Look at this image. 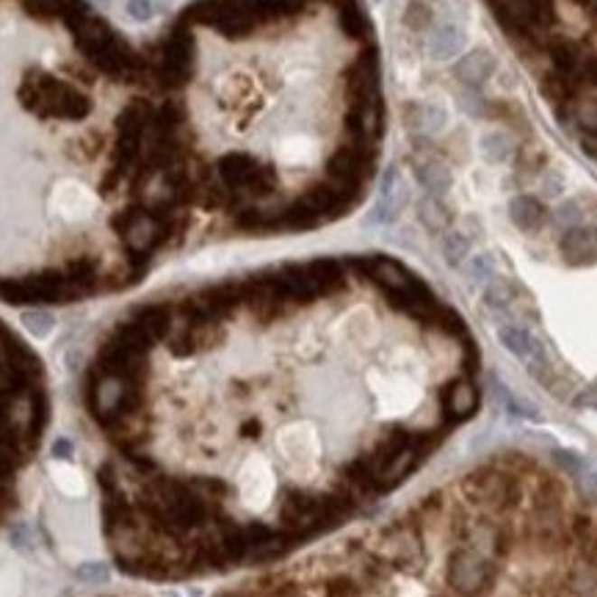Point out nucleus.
I'll use <instances>...</instances> for the list:
<instances>
[{"instance_id":"5","label":"nucleus","mask_w":597,"mask_h":597,"mask_svg":"<svg viewBox=\"0 0 597 597\" xmlns=\"http://www.w3.org/2000/svg\"><path fill=\"white\" fill-rule=\"evenodd\" d=\"M490 570L473 554H456L448 559V586L459 594H479L487 586Z\"/></svg>"},{"instance_id":"13","label":"nucleus","mask_w":597,"mask_h":597,"mask_svg":"<svg viewBox=\"0 0 597 597\" xmlns=\"http://www.w3.org/2000/svg\"><path fill=\"white\" fill-rule=\"evenodd\" d=\"M421 219L432 227V229H443L445 227V208L440 205V200H434V197H426L424 202H421Z\"/></svg>"},{"instance_id":"14","label":"nucleus","mask_w":597,"mask_h":597,"mask_svg":"<svg viewBox=\"0 0 597 597\" xmlns=\"http://www.w3.org/2000/svg\"><path fill=\"white\" fill-rule=\"evenodd\" d=\"M484 147H487V155L492 161H503V158H509V153H512V142L503 133H490L484 139Z\"/></svg>"},{"instance_id":"11","label":"nucleus","mask_w":597,"mask_h":597,"mask_svg":"<svg viewBox=\"0 0 597 597\" xmlns=\"http://www.w3.org/2000/svg\"><path fill=\"white\" fill-rule=\"evenodd\" d=\"M512 221L520 227V229H534L545 221V205L534 197H518L512 200Z\"/></svg>"},{"instance_id":"2","label":"nucleus","mask_w":597,"mask_h":597,"mask_svg":"<svg viewBox=\"0 0 597 597\" xmlns=\"http://www.w3.org/2000/svg\"><path fill=\"white\" fill-rule=\"evenodd\" d=\"M147 59L186 227L296 233L362 197L382 125L362 0H194Z\"/></svg>"},{"instance_id":"17","label":"nucleus","mask_w":597,"mask_h":597,"mask_svg":"<svg viewBox=\"0 0 597 597\" xmlns=\"http://www.w3.org/2000/svg\"><path fill=\"white\" fill-rule=\"evenodd\" d=\"M86 597H130V594H122V592H95V594H86Z\"/></svg>"},{"instance_id":"6","label":"nucleus","mask_w":597,"mask_h":597,"mask_svg":"<svg viewBox=\"0 0 597 597\" xmlns=\"http://www.w3.org/2000/svg\"><path fill=\"white\" fill-rule=\"evenodd\" d=\"M562 257L573 266H586L597 260V227L575 224L562 238Z\"/></svg>"},{"instance_id":"4","label":"nucleus","mask_w":597,"mask_h":597,"mask_svg":"<svg viewBox=\"0 0 597 597\" xmlns=\"http://www.w3.org/2000/svg\"><path fill=\"white\" fill-rule=\"evenodd\" d=\"M51 412L42 359L0 321V528L23 507L51 432Z\"/></svg>"},{"instance_id":"9","label":"nucleus","mask_w":597,"mask_h":597,"mask_svg":"<svg viewBox=\"0 0 597 597\" xmlns=\"http://www.w3.org/2000/svg\"><path fill=\"white\" fill-rule=\"evenodd\" d=\"M418 180L424 182V189L429 191V197H443L445 191H448V186H451V174H448V169H445V163L443 161H437V158H426L421 166H418Z\"/></svg>"},{"instance_id":"7","label":"nucleus","mask_w":597,"mask_h":597,"mask_svg":"<svg viewBox=\"0 0 597 597\" xmlns=\"http://www.w3.org/2000/svg\"><path fill=\"white\" fill-rule=\"evenodd\" d=\"M492 70H495L492 56L484 48H476V51H471L462 61L453 67V75H456L459 83H465L471 89H481L490 80Z\"/></svg>"},{"instance_id":"3","label":"nucleus","mask_w":597,"mask_h":597,"mask_svg":"<svg viewBox=\"0 0 597 597\" xmlns=\"http://www.w3.org/2000/svg\"><path fill=\"white\" fill-rule=\"evenodd\" d=\"M186 233L147 51L86 0H0V299L125 294Z\"/></svg>"},{"instance_id":"16","label":"nucleus","mask_w":597,"mask_h":597,"mask_svg":"<svg viewBox=\"0 0 597 597\" xmlns=\"http://www.w3.org/2000/svg\"><path fill=\"white\" fill-rule=\"evenodd\" d=\"M575 406H586V409H597V382L583 387L578 396H575Z\"/></svg>"},{"instance_id":"15","label":"nucleus","mask_w":597,"mask_h":597,"mask_svg":"<svg viewBox=\"0 0 597 597\" xmlns=\"http://www.w3.org/2000/svg\"><path fill=\"white\" fill-rule=\"evenodd\" d=\"M468 274H471V280H476V283H490V257L487 255L473 257L468 263Z\"/></svg>"},{"instance_id":"8","label":"nucleus","mask_w":597,"mask_h":597,"mask_svg":"<svg viewBox=\"0 0 597 597\" xmlns=\"http://www.w3.org/2000/svg\"><path fill=\"white\" fill-rule=\"evenodd\" d=\"M479 404V390L471 379H453L445 390V412L451 421H462Z\"/></svg>"},{"instance_id":"1","label":"nucleus","mask_w":597,"mask_h":597,"mask_svg":"<svg viewBox=\"0 0 597 597\" xmlns=\"http://www.w3.org/2000/svg\"><path fill=\"white\" fill-rule=\"evenodd\" d=\"M459 318L393 257H315L114 318L78 379L111 564L166 583L285 556L440 437Z\"/></svg>"},{"instance_id":"10","label":"nucleus","mask_w":597,"mask_h":597,"mask_svg":"<svg viewBox=\"0 0 597 597\" xmlns=\"http://www.w3.org/2000/svg\"><path fill=\"white\" fill-rule=\"evenodd\" d=\"M498 338H500V343L507 346L518 359H528V354L534 351V346L539 343V338H534L526 327H518V324H503L500 330H498Z\"/></svg>"},{"instance_id":"12","label":"nucleus","mask_w":597,"mask_h":597,"mask_svg":"<svg viewBox=\"0 0 597 597\" xmlns=\"http://www.w3.org/2000/svg\"><path fill=\"white\" fill-rule=\"evenodd\" d=\"M443 252H445V257H448L453 266H459V263L468 257V252H471V241H468L462 233H448L445 241H443Z\"/></svg>"}]
</instances>
